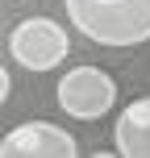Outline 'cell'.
<instances>
[{"label": "cell", "mask_w": 150, "mask_h": 158, "mask_svg": "<svg viewBox=\"0 0 150 158\" xmlns=\"http://www.w3.org/2000/svg\"><path fill=\"white\" fill-rule=\"evenodd\" d=\"M113 146L121 158H150V96L129 100L113 125Z\"/></svg>", "instance_id": "obj_5"}, {"label": "cell", "mask_w": 150, "mask_h": 158, "mask_svg": "<svg viewBox=\"0 0 150 158\" xmlns=\"http://www.w3.org/2000/svg\"><path fill=\"white\" fill-rule=\"evenodd\" d=\"M63 8L96 46L134 50L150 42V0H63Z\"/></svg>", "instance_id": "obj_1"}, {"label": "cell", "mask_w": 150, "mask_h": 158, "mask_svg": "<svg viewBox=\"0 0 150 158\" xmlns=\"http://www.w3.org/2000/svg\"><path fill=\"white\" fill-rule=\"evenodd\" d=\"M8 54L25 67V71H54L67 54H71V38L58 21L50 17H29L8 33Z\"/></svg>", "instance_id": "obj_3"}, {"label": "cell", "mask_w": 150, "mask_h": 158, "mask_svg": "<svg viewBox=\"0 0 150 158\" xmlns=\"http://www.w3.org/2000/svg\"><path fill=\"white\" fill-rule=\"evenodd\" d=\"M79 142L50 121H25L0 137V158H75Z\"/></svg>", "instance_id": "obj_4"}, {"label": "cell", "mask_w": 150, "mask_h": 158, "mask_svg": "<svg viewBox=\"0 0 150 158\" xmlns=\"http://www.w3.org/2000/svg\"><path fill=\"white\" fill-rule=\"evenodd\" d=\"M8 92H13V79H8V71H4V67H0V104L8 100Z\"/></svg>", "instance_id": "obj_6"}, {"label": "cell", "mask_w": 150, "mask_h": 158, "mask_svg": "<svg viewBox=\"0 0 150 158\" xmlns=\"http://www.w3.org/2000/svg\"><path fill=\"white\" fill-rule=\"evenodd\" d=\"M58 108L75 121H100L113 112L117 104V83H113L109 71L100 67H75L58 79V92H54Z\"/></svg>", "instance_id": "obj_2"}]
</instances>
